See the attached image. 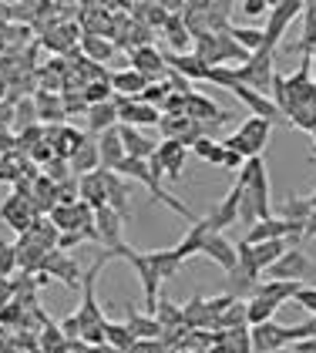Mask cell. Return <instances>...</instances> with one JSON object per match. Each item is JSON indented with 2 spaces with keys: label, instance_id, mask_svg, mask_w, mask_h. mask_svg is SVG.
Masks as SVG:
<instances>
[{
  "label": "cell",
  "instance_id": "6da1fadb",
  "mask_svg": "<svg viewBox=\"0 0 316 353\" xmlns=\"http://www.w3.org/2000/svg\"><path fill=\"white\" fill-rule=\"evenodd\" d=\"M269 135H273V121L249 114V118L239 125L233 135H229V138H219V141H222V148H226V152H239L242 159H263Z\"/></svg>",
  "mask_w": 316,
  "mask_h": 353
},
{
  "label": "cell",
  "instance_id": "7a4b0ae2",
  "mask_svg": "<svg viewBox=\"0 0 316 353\" xmlns=\"http://www.w3.org/2000/svg\"><path fill=\"white\" fill-rule=\"evenodd\" d=\"M115 259H128L135 266L138 283H141V293H145V313L152 316L155 306H158V283H161V276H158L152 256H148V252H138L132 245H121V249H115Z\"/></svg>",
  "mask_w": 316,
  "mask_h": 353
},
{
  "label": "cell",
  "instance_id": "3957f363",
  "mask_svg": "<svg viewBox=\"0 0 316 353\" xmlns=\"http://www.w3.org/2000/svg\"><path fill=\"white\" fill-rule=\"evenodd\" d=\"M273 64H276V51H266V48L256 51L242 68H236L239 84H246V88H253L256 94H266V98H269V88H273V78H276Z\"/></svg>",
  "mask_w": 316,
  "mask_h": 353
},
{
  "label": "cell",
  "instance_id": "277c9868",
  "mask_svg": "<svg viewBox=\"0 0 316 353\" xmlns=\"http://www.w3.org/2000/svg\"><path fill=\"white\" fill-rule=\"evenodd\" d=\"M185 159H188V148H185L182 141H175V138H161L155 148V155L148 159L152 165V175L155 179H172V182H179L182 179V168H185Z\"/></svg>",
  "mask_w": 316,
  "mask_h": 353
},
{
  "label": "cell",
  "instance_id": "5b68a950",
  "mask_svg": "<svg viewBox=\"0 0 316 353\" xmlns=\"http://www.w3.org/2000/svg\"><path fill=\"white\" fill-rule=\"evenodd\" d=\"M303 7H306L303 0H279V3H273V10L266 17V51H276L279 48L286 28L303 14Z\"/></svg>",
  "mask_w": 316,
  "mask_h": 353
},
{
  "label": "cell",
  "instance_id": "8992f818",
  "mask_svg": "<svg viewBox=\"0 0 316 353\" xmlns=\"http://www.w3.org/2000/svg\"><path fill=\"white\" fill-rule=\"evenodd\" d=\"M306 276H316V263L303 252V245L299 249H286L279 256V263L266 270V279H286V283H303Z\"/></svg>",
  "mask_w": 316,
  "mask_h": 353
},
{
  "label": "cell",
  "instance_id": "52a82bcc",
  "mask_svg": "<svg viewBox=\"0 0 316 353\" xmlns=\"http://www.w3.org/2000/svg\"><path fill=\"white\" fill-rule=\"evenodd\" d=\"M37 219L41 216L34 212V205L27 202L24 195H17V192H14V195H7V199H3V205H0V222H7L17 236H24Z\"/></svg>",
  "mask_w": 316,
  "mask_h": 353
},
{
  "label": "cell",
  "instance_id": "ba28073f",
  "mask_svg": "<svg viewBox=\"0 0 316 353\" xmlns=\"http://www.w3.org/2000/svg\"><path fill=\"white\" fill-rule=\"evenodd\" d=\"M239 199H242V189L233 185L229 195H226L219 205L209 209V216L202 219V222H206V229H209L212 236H215V232H226L229 225H239Z\"/></svg>",
  "mask_w": 316,
  "mask_h": 353
},
{
  "label": "cell",
  "instance_id": "9c48e42d",
  "mask_svg": "<svg viewBox=\"0 0 316 353\" xmlns=\"http://www.w3.org/2000/svg\"><path fill=\"white\" fill-rule=\"evenodd\" d=\"M95 232H98V245H105L108 252H115V249H121L125 245V219L118 216L115 209H98L95 212Z\"/></svg>",
  "mask_w": 316,
  "mask_h": 353
},
{
  "label": "cell",
  "instance_id": "30bf717a",
  "mask_svg": "<svg viewBox=\"0 0 316 353\" xmlns=\"http://www.w3.org/2000/svg\"><path fill=\"white\" fill-rule=\"evenodd\" d=\"M41 272L48 276V279H61L68 290H81V279H84V272H81V266H78V259H71L68 252H57L54 249L51 256L44 259V266H41Z\"/></svg>",
  "mask_w": 316,
  "mask_h": 353
},
{
  "label": "cell",
  "instance_id": "8fae6325",
  "mask_svg": "<svg viewBox=\"0 0 316 353\" xmlns=\"http://www.w3.org/2000/svg\"><path fill=\"white\" fill-rule=\"evenodd\" d=\"M115 101H118V125H128V128H148V125H155L158 128V118H161L158 108L138 101V98H115Z\"/></svg>",
  "mask_w": 316,
  "mask_h": 353
},
{
  "label": "cell",
  "instance_id": "7c38bea8",
  "mask_svg": "<svg viewBox=\"0 0 316 353\" xmlns=\"http://www.w3.org/2000/svg\"><path fill=\"white\" fill-rule=\"evenodd\" d=\"M132 68L148 84H158V81H165V78H168V64H165V54L158 51L155 44L132 51Z\"/></svg>",
  "mask_w": 316,
  "mask_h": 353
},
{
  "label": "cell",
  "instance_id": "4fadbf2b",
  "mask_svg": "<svg viewBox=\"0 0 316 353\" xmlns=\"http://www.w3.org/2000/svg\"><path fill=\"white\" fill-rule=\"evenodd\" d=\"M44 141L54 148V159H64V162H68L81 145L88 141V135L78 132L75 125H51V128H48V135H44Z\"/></svg>",
  "mask_w": 316,
  "mask_h": 353
},
{
  "label": "cell",
  "instance_id": "5bb4252c",
  "mask_svg": "<svg viewBox=\"0 0 316 353\" xmlns=\"http://www.w3.org/2000/svg\"><path fill=\"white\" fill-rule=\"evenodd\" d=\"M249 340H253V353H279L290 347L286 326H279L276 320L263 326H249Z\"/></svg>",
  "mask_w": 316,
  "mask_h": 353
},
{
  "label": "cell",
  "instance_id": "9a60e30c",
  "mask_svg": "<svg viewBox=\"0 0 316 353\" xmlns=\"http://www.w3.org/2000/svg\"><path fill=\"white\" fill-rule=\"evenodd\" d=\"M78 41H81V24H71V21L41 34V44H44L48 51H54V54H75V51H78V48H75Z\"/></svg>",
  "mask_w": 316,
  "mask_h": 353
},
{
  "label": "cell",
  "instance_id": "2e32d148",
  "mask_svg": "<svg viewBox=\"0 0 316 353\" xmlns=\"http://www.w3.org/2000/svg\"><path fill=\"white\" fill-rule=\"evenodd\" d=\"M202 256L212 259L219 270H236L239 263V252H236V243H229L222 232H215V236H206V243H202Z\"/></svg>",
  "mask_w": 316,
  "mask_h": 353
},
{
  "label": "cell",
  "instance_id": "e0dca14e",
  "mask_svg": "<svg viewBox=\"0 0 316 353\" xmlns=\"http://www.w3.org/2000/svg\"><path fill=\"white\" fill-rule=\"evenodd\" d=\"M78 199L84 202V205H91L95 212H98V209H105V205H108L105 168H98V172H91V175L78 179Z\"/></svg>",
  "mask_w": 316,
  "mask_h": 353
},
{
  "label": "cell",
  "instance_id": "ac0fdd59",
  "mask_svg": "<svg viewBox=\"0 0 316 353\" xmlns=\"http://www.w3.org/2000/svg\"><path fill=\"white\" fill-rule=\"evenodd\" d=\"M125 326L132 330V336L138 343H155L161 336V326H158L155 316H148V313H141L135 306H125Z\"/></svg>",
  "mask_w": 316,
  "mask_h": 353
},
{
  "label": "cell",
  "instance_id": "d6986e66",
  "mask_svg": "<svg viewBox=\"0 0 316 353\" xmlns=\"http://www.w3.org/2000/svg\"><path fill=\"white\" fill-rule=\"evenodd\" d=\"M233 94H236L239 101H242L246 108L253 111L256 118H266V121H273V125H276V121L283 118V114H279V108L273 105V98H266V94H256V91H253V88H246V84H236V88H233Z\"/></svg>",
  "mask_w": 316,
  "mask_h": 353
},
{
  "label": "cell",
  "instance_id": "ffe728a7",
  "mask_svg": "<svg viewBox=\"0 0 316 353\" xmlns=\"http://www.w3.org/2000/svg\"><path fill=\"white\" fill-rule=\"evenodd\" d=\"M118 128V101H101V105H91L88 108V135L101 138L105 132Z\"/></svg>",
  "mask_w": 316,
  "mask_h": 353
},
{
  "label": "cell",
  "instance_id": "44dd1931",
  "mask_svg": "<svg viewBox=\"0 0 316 353\" xmlns=\"http://www.w3.org/2000/svg\"><path fill=\"white\" fill-rule=\"evenodd\" d=\"M165 64H168V71H175V74H182L185 81H209V64H202L195 51L192 54H165Z\"/></svg>",
  "mask_w": 316,
  "mask_h": 353
},
{
  "label": "cell",
  "instance_id": "7402d4cb",
  "mask_svg": "<svg viewBox=\"0 0 316 353\" xmlns=\"http://www.w3.org/2000/svg\"><path fill=\"white\" fill-rule=\"evenodd\" d=\"M118 135H121V145H125V159H141V162H148V159L155 155L158 141H152L148 135H141L138 128L118 125Z\"/></svg>",
  "mask_w": 316,
  "mask_h": 353
},
{
  "label": "cell",
  "instance_id": "603a6c76",
  "mask_svg": "<svg viewBox=\"0 0 316 353\" xmlns=\"http://www.w3.org/2000/svg\"><path fill=\"white\" fill-rule=\"evenodd\" d=\"M105 185H108V209H115L118 216L132 219V192H128V185H125V179L118 175V172H105Z\"/></svg>",
  "mask_w": 316,
  "mask_h": 353
},
{
  "label": "cell",
  "instance_id": "cb8c5ba5",
  "mask_svg": "<svg viewBox=\"0 0 316 353\" xmlns=\"http://www.w3.org/2000/svg\"><path fill=\"white\" fill-rule=\"evenodd\" d=\"M68 165H71V172H75V175H81V179H84V175H91V172H98V168H101V152H98V138L88 135V141H84L78 152H75V155L68 159Z\"/></svg>",
  "mask_w": 316,
  "mask_h": 353
},
{
  "label": "cell",
  "instance_id": "d4e9b609",
  "mask_svg": "<svg viewBox=\"0 0 316 353\" xmlns=\"http://www.w3.org/2000/svg\"><path fill=\"white\" fill-rule=\"evenodd\" d=\"M259 283H263V279H256L253 272H246L239 263H236V270L226 272V293H229V296H236V299H242V303L256 296Z\"/></svg>",
  "mask_w": 316,
  "mask_h": 353
},
{
  "label": "cell",
  "instance_id": "484cf974",
  "mask_svg": "<svg viewBox=\"0 0 316 353\" xmlns=\"http://www.w3.org/2000/svg\"><path fill=\"white\" fill-rule=\"evenodd\" d=\"M37 101V121H51V125H64L68 111H64V94H51V91H37L34 94Z\"/></svg>",
  "mask_w": 316,
  "mask_h": 353
},
{
  "label": "cell",
  "instance_id": "4316f807",
  "mask_svg": "<svg viewBox=\"0 0 316 353\" xmlns=\"http://www.w3.org/2000/svg\"><path fill=\"white\" fill-rule=\"evenodd\" d=\"M98 152H101V168L105 172H118V165L125 162V145H121L118 128H111V132L98 138Z\"/></svg>",
  "mask_w": 316,
  "mask_h": 353
},
{
  "label": "cell",
  "instance_id": "83f0119b",
  "mask_svg": "<svg viewBox=\"0 0 316 353\" xmlns=\"http://www.w3.org/2000/svg\"><path fill=\"white\" fill-rule=\"evenodd\" d=\"M111 88H115L118 98H141V91L148 88V81H145L135 68H118V71L111 74Z\"/></svg>",
  "mask_w": 316,
  "mask_h": 353
},
{
  "label": "cell",
  "instance_id": "f1b7e54d",
  "mask_svg": "<svg viewBox=\"0 0 316 353\" xmlns=\"http://www.w3.org/2000/svg\"><path fill=\"white\" fill-rule=\"evenodd\" d=\"M165 37H168V48H172V54H192V30L185 28L182 14H172L168 17V24H165Z\"/></svg>",
  "mask_w": 316,
  "mask_h": 353
},
{
  "label": "cell",
  "instance_id": "f546056e",
  "mask_svg": "<svg viewBox=\"0 0 316 353\" xmlns=\"http://www.w3.org/2000/svg\"><path fill=\"white\" fill-rule=\"evenodd\" d=\"M299 290H303V283H286V279H266V283H259L256 296L273 299L276 306H283V303L296 299V293H299Z\"/></svg>",
  "mask_w": 316,
  "mask_h": 353
},
{
  "label": "cell",
  "instance_id": "4dcf8cb0",
  "mask_svg": "<svg viewBox=\"0 0 316 353\" xmlns=\"http://www.w3.org/2000/svg\"><path fill=\"white\" fill-rule=\"evenodd\" d=\"M249 249H253V263H256V270L266 272L269 266H276V263H279V256H283L290 245L283 243V239H273V243H259V245H249Z\"/></svg>",
  "mask_w": 316,
  "mask_h": 353
},
{
  "label": "cell",
  "instance_id": "1f68e13d",
  "mask_svg": "<svg viewBox=\"0 0 316 353\" xmlns=\"http://www.w3.org/2000/svg\"><path fill=\"white\" fill-rule=\"evenodd\" d=\"M158 320V326H161V333H172V330H182L185 320H182V306L179 303H172V299L158 296V306L155 313H152Z\"/></svg>",
  "mask_w": 316,
  "mask_h": 353
},
{
  "label": "cell",
  "instance_id": "d6a6232c",
  "mask_svg": "<svg viewBox=\"0 0 316 353\" xmlns=\"http://www.w3.org/2000/svg\"><path fill=\"white\" fill-rule=\"evenodd\" d=\"M81 51L88 54V61H95V64H101V68H105V61H111V57H115V44H111L108 37L81 34Z\"/></svg>",
  "mask_w": 316,
  "mask_h": 353
},
{
  "label": "cell",
  "instance_id": "836d02e7",
  "mask_svg": "<svg viewBox=\"0 0 316 353\" xmlns=\"http://www.w3.org/2000/svg\"><path fill=\"white\" fill-rule=\"evenodd\" d=\"M182 320H185V330H206V326H212L206 296H192L188 299V303L182 306Z\"/></svg>",
  "mask_w": 316,
  "mask_h": 353
},
{
  "label": "cell",
  "instance_id": "e575fe53",
  "mask_svg": "<svg viewBox=\"0 0 316 353\" xmlns=\"http://www.w3.org/2000/svg\"><path fill=\"white\" fill-rule=\"evenodd\" d=\"M310 216H313V205H310L306 195H286V202H283V209H279V219L299 222V225L306 229V219Z\"/></svg>",
  "mask_w": 316,
  "mask_h": 353
},
{
  "label": "cell",
  "instance_id": "d590c367",
  "mask_svg": "<svg viewBox=\"0 0 316 353\" xmlns=\"http://www.w3.org/2000/svg\"><path fill=\"white\" fill-rule=\"evenodd\" d=\"M276 303L273 299H263V296H253L246 299V320L249 326H263V323H273V316H276Z\"/></svg>",
  "mask_w": 316,
  "mask_h": 353
},
{
  "label": "cell",
  "instance_id": "8d00e7d4",
  "mask_svg": "<svg viewBox=\"0 0 316 353\" xmlns=\"http://www.w3.org/2000/svg\"><path fill=\"white\" fill-rule=\"evenodd\" d=\"M148 256H152V263H155V270H158V276H161V279L179 276V270L185 266L175 249H155V252H148Z\"/></svg>",
  "mask_w": 316,
  "mask_h": 353
},
{
  "label": "cell",
  "instance_id": "74e56055",
  "mask_svg": "<svg viewBox=\"0 0 316 353\" xmlns=\"http://www.w3.org/2000/svg\"><path fill=\"white\" fill-rule=\"evenodd\" d=\"M316 48V0L303 7V37H299V51L303 57H310Z\"/></svg>",
  "mask_w": 316,
  "mask_h": 353
},
{
  "label": "cell",
  "instance_id": "f35d334b",
  "mask_svg": "<svg viewBox=\"0 0 316 353\" xmlns=\"http://www.w3.org/2000/svg\"><path fill=\"white\" fill-rule=\"evenodd\" d=\"M233 41H236L242 51H249V54H256V51H263L266 48V30H256V28H233Z\"/></svg>",
  "mask_w": 316,
  "mask_h": 353
},
{
  "label": "cell",
  "instance_id": "ab89813d",
  "mask_svg": "<svg viewBox=\"0 0 316 353\" xmlns=\"http://www.w3.org/2000/svg\"><path fill=\"white\" fill-rule=\"evenodd\" d=\"M34 125H41V121H37V101H34V98L14 101V128H17V135H21L24 128H34Z\"/></svg>",
  "mask_w": 316,
  "mask_h": 353
},
{
  "label": "cell",
  "instance_id": "60d3db41",
  "mask_svg": "<svg viewBox=\"0 0 316 353\" xmlns=\"http://www.w3.org/2000/svg\"><path fill=\"white\" fill-rule=\"evenodd\" d=\"M192 152H195V155H199L202 162L219 165V168H222L226 148H222V141H219V138H202V141H195V145H192Z\"/></svg>",
  "mask_w": 316,
  "mask_h": 353
},
{
  "label": "cell",
  "instance_id": "b9f144b4",
  "mask_svg": "<svg viewBox=\"0 0 316 353\" xmlns=\"http://www.w3.org/2000/svg\"><path fill=\"white\" fill-rule=\"evenodd\" d=\"M188 125H192L188 114H161V118H158V132H161V138H175V141L188 132Z\"/></svg>",
  "mask_w": 316,
  "mask_h": 353
},
{
  "label": "cell",
  "instance_id": "7bdbcfd3",
  "mask_svg": "<svg viewBox=\"0 0 316 353\" xmlns=\"http://www.w3.org/2000/svg\"><path fill=\"white\" fill-rule=\"evenodd\" d=\"M105 343L118 347V350H132L138 340L132 336V330H128L125 323H108V326H105Z\"/></svg>",
  "mask_w": 316,
  "mask_h": 353
},
{
  "label": "cell",
  "instance_id": "ee69618b",
  "mask_svg": "<svg viewBox=\"0 0 316 353\" xmlns=\"http://www.w3.org/2000/svg\"><path fill=\"white\" fill-rule=\"evenodd\" d=\"M215 326H219V330H242V326H249V320H246V303L236 299V303L215 320Z\"/></svg>",
  "mask_w": 316,
  "mask_h": 353
},
{
  "label": "cell",
  "instance_id": "f6af8a7d",
  "mask_svg": "<svg viewBox=\"0 0 316 353\" xmlns=\"http://www.w3.org/2000/svg\"><path fill=\"white\" fill-rule=\"evenodd\" d=\"M286 121H290L293 128H299V132L313 135V132H316V108H313V105H299V108L293 111Z\"/></svg>",
  "mask_w": 316,
  "mask_h": 353
},
{
  "label": "cell",
  "instance_id": "bcb514c9",
  "mask_svg": "<svg viewBox=\"0 0 316 353\" xmlns=\"http://www.w3.org/2000/svg\"><path fill=\"white\" fill-rule=\"evenodd\" d=\"M168 94H172V88H168L165 81H158V84H148V88L141 91V98H138V101H145V105H152V108L161 111V105L168 101Z\"/></svg>",
  "mask_w": 316,
  "mask_h": 353
},
{
  "label": "cell",
  "instance_id": "7dc6e473",
  "mask_svg": "<svg viewBox=\"0 0 316 353\" xmlns=\"http://www.w3.org/2000/svg\"><path fill=\"white\" fill-rule=\"evenodd\" d=\"M84 101H88V108L91 105H101V101H111V94H115V88H111V81H95V84H88L84 91Z\"/></svg>",
  "mask_w": 316,
  "mask_h": 353
},
{
  "label": "cell",
  "instance_id": "c3c4849f",
  "mask_svg": "<svg viewBox=\"0 0 316 353\" xmlns=\"http://www.w3.org/2000/svg\"><path fill=\"white\" fill-rule=\"evenodd\" d=\"M44 175L51 179L54 185H64V182H71V179H78V175L71 172V165L64 162V159H54L51 165H44Z\"/></svg>",
  "mask_w": 316,
  "mask_h": 353
},
{
  "label": "cell",
  "instance_id": "681fc988",
  "mask_svg": "<svg viewBox=\"0 0 316 353\" xmlns=\"http://www.w3.org/2000/svg\"><path fill=\"white\" fill-rule=\"evenodd\" d=\"M17 270V245L0 243V279H10Z\"/></svg>",
  "mask_w": 316,
  "mask_h": 353
},
{
  "label": "cell",
  "instance_id": "f907efd6",
  "mask_svg": "<svg viewBox=\"0 0 316 353\" xmlns=\"http://www.w3.org/2000/svg\"><path fill=\"white\" fill-rule=\"evenodd\" d=\"M236 7L246 17H269V10H273V3H266V0H242Z\"/></svg>",
  "mask_w": 316,
  "mask_h": 353
},
{
  "label": "cell",
  "instance_id": "816d5d0a",
  "mask_svg": "<svg viewBox=\"0 0 316 353\" xmlns=\"http://www.w3.org/2000/svg\"><path fill=\"white\" fill-rule=\"evenodd\" d=\"M41 343H44V350H61V347H64V333H61V326H54V323L44 326Z\"/></svg>",
  "mask_w": 316,
  "mask_h": 353
},
{
  "label": "cell",
  "instance_id": "f5cc1de1",
  "mask_svg": "<svg viewBox=\"0 0 316 353\" xmlns=\"http://www.w3.org/2000/svg\"><path fill=\"white\" fill-rule=\"evenodd\" d=\"M81 243H88L84 232H61V236H57V252H71V249Z\"/></svg>",
  "mask_w": 316,
  "mask_h": 353
},
{
  "label": "cell",
  "instance_id": "db71d44e",
  "mask_svg": "<svg viewBox=\"0 0 316 353\" xmlns=\"http://www.w3.org/2000/svg\"><path fill=\"white\" fill-rule=\"evenodd\" d=\"M296 303H299L310 316H316V286H303V290L296 293Z\"/></svg>",
  "mask_w": 316,
  "mask_h": 353
},
{
  "label": "cell",
  "instance_id": "11a10c76",
  "mask_svg": "<svg viewBox=\"0 0 316 353\" xmlns=\"http://www.w3.org/2000/svg\"><path fill=\"white\" fill-rule=\"evenodd\" d=\"M17 296V290H14V279H0V310L3 306H10Z\"/></svg>",
  "mask_w": 316,
  "mask_h": 353
},
{
  "label": "cell",
  "instance_id": "9f6ffc18",
  "mask_svg": "<svg viewBox=\"0 0 316 353\" xmlns=\"http://www.w3.org/2000/svg\"><path fill=\"white\" fill-rule=\"evenodd\" d=\"M246 165V159L239 155V152H226V159H222V168H229V172H239Z\"/></svg>",
  "mask_w": 316,
  "mask_h": 353
},
{
  "label": "cell",
  "instance_id": "6f0895ef",
  "mask_svg": "<svg viewBox=\"0 0 316 353\" xmlns=\"http://www.w3.org/2000/svg\"><path fill=\"white\" fill-rule=\"evenodd\" d=\"M306 239H316V209H313V216L306 219V229H303V243Z\"/></svg>",
  "mask_w": 316,
  "mask_h": 353
},
{
  "label": "cell",
  "instance_id": "680465c9",
  "mask_svg": "<svg viewBox=\"0 0 316 353\" xmlns=\"http://www.w3.org/2000/svg\"><path fill=\"white\" fill-rule=\"evenodd\" d=\"M14 24V17H10V3H0V30L10 28Z\"/></svg>",
  "mask_w": 316,
  "mask_h": 353
},
{
  "label": "cell",
  "instance_id": "91938a15",
  "mask_svg": "<svg viewBox=\"0 0 316 353\" xmlns=\"http://www.w3.org/2000/svg\"><path fill=\"white\" fill-rule=\"evenodd\" d=\"M310 64H313V81H316V61H313V57H310Z\"/></svg>",
  "mask_w": 316,
  "mask_h": 353
},
{
  "label": "cell",
  "instance_id": "94428289",
  "mask_svg": "<svg viewBox=\"0 0 316 353\" xmlns=\"http://www.w3.org/2000/svg\"><path fill=\"white\" fill-rule=\"evenodd\" d=\"M310 138H313V155H316V132H313V135H310Z\"/></svg>",
  "mask_w": 316,
  "mask_h": 353
},
{
  "label": "cell",
  "instance_id": "6125c7cd",
  "mask_svg": "<svg viewBox=\"0 0 316 353\" xmlns=\"http://www.w3.org/2000/svg\"><path fill=\"white\" fill-rule=\"evenodd\" d=\"M279 353H296V350H290V347H286V350H279Z\"/></svg>",
  "mask_w": 316,
  "mask_h": 353
},
{
  "label": "cell",
  "instance_id": "be15d7a7",
  "mask_svg": "<svg viewBox=\"0 0 316 353\" xmlns=\"http://www.w3.org/2000/svg\"><path fill=\"white\" fill-rule=\"evenodd\" d=\"M313 108H316V105H313Z\"/></svg>",
  "mask_w": 316,
  "mask_h": 353
}]
</instances>
